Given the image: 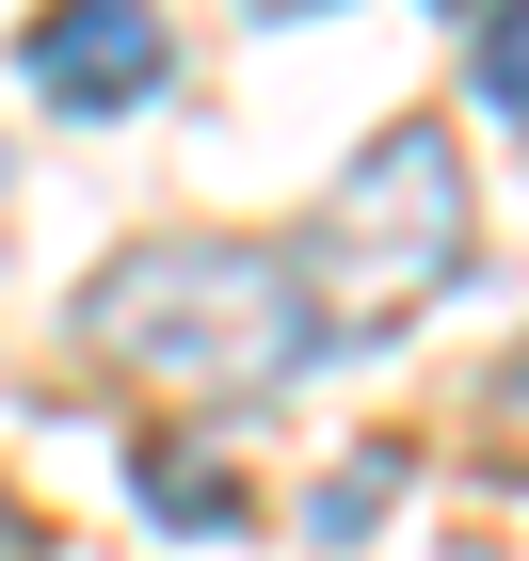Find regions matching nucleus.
<instances>
[{
    "mask_svg": "<svg viewBox=\"0 0 529 561\" xmlns=\"http://www.w3.org/2000/svg\"><path fill=\"white\" fill-rule=\"evenodd\" d=\"M81 353L145 401H273L321 353L306 289L273 241H225V225H161L129 257L81 273Z\"/></svg>",
    "mask_w": 529,
    "mask_h": 561,
    "instance_id": "1",
    "label": "nucleus"
},
{
    "mask_svg": "<svg viewBox=\"0 0 529 561\" xmlns=\"http://www.w3.org/2000/svg\"><path fill=\"white\" fill-rule=\"evenodd\" d=\"M465 241H482V209H465V145H449L434 113H401V129H369V145L337 161V193L289 225V289H306L321 353H337V337H401V321L465 273Z\"/></svg>",
    "mask_w": 529,
    "mask_h": 561,
    "instance_id": "2",
    "label": "nucleus"
},
{
    "mask_svg": "<svg viewBox=\"0 0 529 561\" xmlns=\"http://www.w3.org/2000/svg\"><path fill=\"white\" fill-rule=\"evenodd\" d=\"M16 65H33L48 113H145L176 81V33H161V0H48L16 33Z\"/></svg>",
    "mask_w": 529,
    "mask_h": 561,
    "instance_id": "3",
    "label": "nucleus"
},
{
    "mask_svg": "<svg viewBox=\"0 0 529 561\" xmlns=\"http://www.w3.org/2000/svg\"><path fill=\"white\" fill-rule=\"evenodd\" d=\"M129 481H145V514H161V529H241V481H225V466H176V449H129Z\"/></svg>",
    "mask_w": 529,
    "mask_h": 561,
    "instance_id": "4",
    "label": "nucleus"
},
{
    "mask_svg": "<svg viewBox=\"0 0 529 561\" xmlns=\"http://www.w3.org/2000/svg\"><path fill=\"white\" fill-rule=\"evenodd\" d=\"M482 96L529 129V0H514V16H482Z\"/></svg>",
    "mask_w": 529,
    "mask_h": 561,
    "instance_id": "5",
    "label": "nucleus"
},
{
    "mask_svg": "<svg viewBox=\"0 0 529 561\" xmlns=\"http://www.w3.org/2000/svg\"><path fill=\"white\" fill-rule=\"evenodd\" d=\"M449 16H514V0H449Z\"/></svg>",
    "mask_w": 529,
    "mask_h": 561,
    "instance_id": "6",
    "label": "nucleus"
},
{
    "mask_svg": "<svg viewBox=\"0 0 529 561\" xmlns=\"http://www.w3.org/2000/svg\"><path fill=\"white\" fill-rule=\"evenodd\" d=\"M257 16H321V0H257Z\"/></svg>",
    "mask_w": 529,
    "mask_h": 561,
    "instance_id": "7",
    "label": "nucleus"
}]
</instances>
